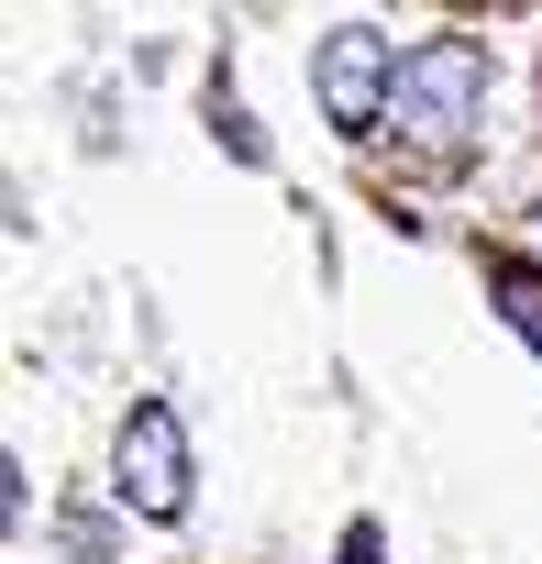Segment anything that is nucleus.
Wrapping results in <instances>:
<instances>
[{
    "label": "nucleus",
    "instance_id": "nucleus-5",
    "mask_svg": "<svg viewBox=\"0 0 542 564\" xmlns=\"http://www.w3.org/2000/svg\"><path fill=\"white\" fill-rule=\"evenodd\" d=\"M210 144H232V166H265V133L243 122V100H232V89H210Z\"/></svg>",
    "mask_w": 542,
    "mask_h": 564
},
{
    "label": "nucleus",
    "instance_id": "nucleus-1",
    "mask_svg": "<svg viewBox=\"0 0 542 564\" xmlns=\"http://www.w3.org/2000/svg\"><path fill=\"white\" fill-rule=\"evenodd\" d=\"M487 45L476 34H432V45H410L399 56V100H388V122L421 144V155H454L476 122H487Z\"/></svg>",
    "mask_w": 542,
    "mask_h": 564
},
{
    "label": "nucleus",
    "instance_id": "nucleus-6",
    "mask_svg": "<svg viewBox=\"0 0 542 564\" xmlns=\"http://www.w3.org/2000/svg\"><path fill=\"white\" fill-rule=\"evenodd\" d=\"M344 564H388V531H377V520H355V531H344Z\"/></svg>",
    "mask_w": 542,
    "mask_h": 564
},
{
    "label": "nucleus",
    "instance_id": "nucleus-4",
    "mask_svg": "<svg viewBox=\"0 0 542 564\" xmlns=\"http://www.w3.org/2000/svg\"><path fill=\"white\" fill-rule=\"evenodd\" d=\"M487 300H498V322L542 355V265H531V254H487Z\"/></svg>",
    "mask_w": 542,
    "mask_h": 564
},
{
    "label": "nucleus",
    "instance_id": "nucleus-2",
    "mask_svg": "<svg viewBox=\"0 0 542 564\" xmlns=\"http://www.w3.org/2000/svg\"><path fill=\"white\" fill-rule=\"evenodd\" d=\"M111 498L133 520H188V421L166 399H133L111 432Z\"/></svg>",
    "mask_w": 542,
    "mask_h": 564
},
{
    "label": "nucleus",
    "instance_id": "nucleus-3",
    "mask_svg": "<svg viewBox=\"0 0 542 564\" xmlns=\"http://www.w3.org/2000/svg\"><path fill=\"white\" fill-rule=\"evenodd\" d=\"M311 100H322L333 133H377L388 100H399V45H388L377 23H333V34L311 45Z\"/></svg>",
    "mask_w": 542,
    "mask_h": 564
}]
</instances>
